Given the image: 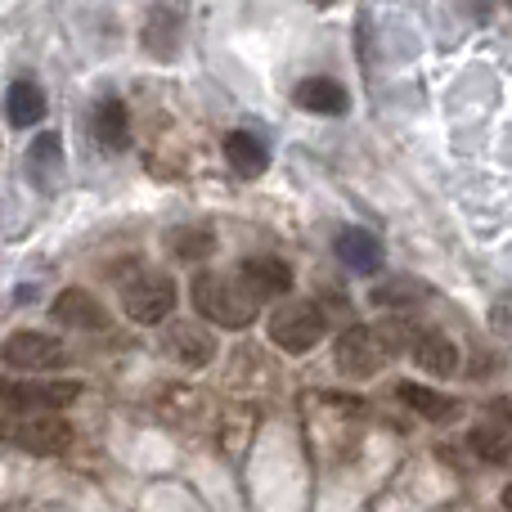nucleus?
<instances>
[{
  "mask_svg": "<svg viewBox=\"0 0 512 512\" xmlns=\"http://www.w3.org/2000/svg\"><path fill=\"white\" fill-rule=\"evenodd\" d=\"M189 297H194L198 315L221 328H248L256 319V301L248 297V288H243L239 279H225V274H212V270L194 274Z\"/></svg>",
  "mask_w": 512,
  "mask_h": 512,
  "instance_id": "obj_1",
  "label": "nucleus"
},
{
  "mask_svg": "<svg viewBox=\"0 0 512 512\" xmlns=\"http://www.w3.org/2000/svg\"><path fill=\"white\" fill-rule=\"evenodd\" d=\"M328 324H324V310L315 301H283L279 310L270 315V342L288 355H306L324 342Z\"/></svg>",
  "mask_w": 512,
  "mask_h": 512,
  "instance_id": "obj_2",
  "label": "nucleus"
},
{
  "mask_svg": "<svg viewBox=\"0 0 512 512\" xmlns=\"http://www.w3.org/2000/svg\"><path fill=\"white\" fill-rule=\"evenodd\" d=\"M0 441L32 454H59L72 445V427L59 414H14L0 418Z\"/></svg>",
  "mask_w": 512,
  "mask_h": 512,
  "instance_id": "obj_3",
  "label": "nucleus"
},
{
  "mask_svg": "<svg viewBox=\"0 0 512 512\" xmlns=\"http://www.w3.org/2000/svg\"><path fill=\"white\" fill-rule=\"evenodd\" d=\"M122 306H126V315H131L135 324H144V328L167 324L171 310H176V283H171L167 274L144 270V274H135V279H126Z\"/></svg>",
  "mask_w": 512,
  "mask_h": 512,
  "instance_id": "obj_4",
  "label": "nucleus"
},
{
  "mask_svg": "<svg viewBox=\"0 0 512 512\" xmlns=\"http://www.w3.org/2000/svg\"><path fill=\"white\" fill-rule=\"evenodd\" d=\"M77 396V382H0V409L9 414H59Z\"/></svg>",
  "mask_w": 512,
  "mask_h": 512,
  "instance_id": "obj_5",
  "label": "nucleus"
},
{
  "mask_svg": "<svg viewBox=\"0 0 512 512\" xmlns=\"http://www.w3.org/2000/svg\"><path fill=\"white\" fill-rule=\"evenodd\" d=\"M337 369L346 373V378H373V373L387 364V346H382L378 328H346L342 337H337V351H333Z\"/></svg>",
  "mask_w": 512,
  "mask_h": 512,
  "instance_id": "obj_6",
  "label": "nucleus"
},
{
  "mask_svg": "<svg viewBox=\"0 0 512 512\" xmlns=\"http://www.w3.org/2000/svg\"><path fill=\"white\" fill-rule=\"evenodd\" d=\"M0 355H5L9 369H27V373L59 369V364L68 360V355H63V346L54 342L50 333H14V337H5Z\"/></svg>",
  "mask_w": 512,
  "mask_h": 512,
  "instance_id": "obj_7",
  "label": "nucleus"
},
{
  "mask_svg": "<svg viewBox=\"0 0 512 512\" xmlns=\"http://www.w3.org/2000/svg\"><path fill=\"white\" fill-rule=\"evenodd\" d=\"M162 351H167V360L185 364V369H207L216 360V337L203 324H194V319H180V324L167 328Z\"/></svg>",
  "mask_w": 512,
  "mask_h": 512,
  "instance_id": "obj_8",
  "label": "nucleus"
},
{
  "mask_svg": "<svg viewBox=\"0 0 512 512\" xmlns=\"http://www.w3.org/2000/svg\"><path fill=\"white\" fill-rule=\"evenodd\" d=\"M239 283L248 288V297L261 306V301H274V297H288L292 292V270L288 261L279 256H248L239 270Z\"/></svg>",
  "mask_w": 512,
  "mask_h": 512,
  "instance_id": "obj_9",
  "label": "nucleus"
},
{
  "mask_svg": "<svg viewBox=\"0 0 512 512\" xmlns=\"http://www.w3.org/2000/svg\"><path fill=\"white\" fill-rule=\"evenodd\" d=\"M54 319L68 324V328H81V333H99V328H108L104 306H99L86 288H63L59 297H54Z\"/></svg>",
  "mask_w": 512,
  "mask_h": 512,
  "instance_id": "obj_10",
  "label": "nucleus"
},
{
  "mask_svg": "<svg viewBox=\"0 0 512 512\" xmlns=\"http://www.w3.org/2000/svg\"><path fill=\"white\" fill-rule=\"evenodd\" d=\"M409 355H414L418 369L436 373V378H450L459 369V346L445 333H436V328H418V337L409 342Z\"/></svg>",
  "mask_w": 512,
  "mask_h": 512,
  "instance_id": "obj_11",
  "label": "nucleus"
},
{
  "mask_svg": "<svg viewBox=\"0 0 512 512\" xmlns=\"http://www.w3.org/2000/svg\"><path fill=\"white\" fill-rule=\"evenodd\" d=\"M225 162H230V171H239L243 180H256L265 171V162H270V153H265V144L256 140L252 131H230L225 135Z\"/></svg>",
  "mask_w": 512,
  "mask_h": 512,
  "instance_id": "obj_12",
  "label": "nucleus"
},
{
  "mask_svg": "<svg viewBox=\"0 0 512 512\" xmlns=\"http://www.w3.org/2000/svg\"><path fill=\"white\" fill-rule=\"evenodd\" d=\"M297 104L306 108V113H319V117H337V113H346V90L337 86L333 77H310V81H301L297 86Z\"/></svg>",
  "mask_w": 512,
  "mask_h": 512,
  "instance_id": "obj_13",
  "label": "nucleus"
},
{
  "mask_svg": "<svg viewBox=\"0 0 512 512\" xmlns=\"http://www.w3.org/2000/svg\"><path fill=\"white\" fill-rule=\"evenodd\" d=\"M396 396H400V405H409L414 414H423L427 423H445V418L459 414V400L441 396V391H432V387H418V382H400Z\"/></svg>",
  "mask_w": 512,
  "mask_h": 512,
  "instance_id": "obj_14",
  "label": "nucleus"
},
{
  "mask_svg": "<svg viewBox=\"0 0 512 512\" xmlns=\"http://www.w3.org/2000/svg\"><path fill=\"white\" fill-rule=\"evenodd\" d=\"M5 117L9 126H18V131H27V126H36L45 117V95L36 81H14L5 95Z\"/></svg>",
  "mask_w": 512,
  "mask_h": 512,
  "instance_id": "obj_15",
  "label": "nucleus"
},
{
  "mask_svg": "<svg viewBox=\"0 0 512 512\" xmlns=\"http://www.w3.org/2000/svg\"><path fill=\"white\" fill-rule=\"evenodd\" d=\"M337 256H342L351 270H360V274L382 270V243L373 239L369 230H342L337 234Z\"/></svg>",
  "mask_w": 512,
  "mask_h": 512,
  "instance_id": "obj_16",
  "label": "nucleus"
},
{
  "mask_svg": "<svg viewBox=\"0 0 512 512\" xmlns=\"http://www.w3.org/2000/svg\"><path fill=\"white\" fill-rule=\"evenodd\" d=\"M95 140H99V149H108V153H122L126 149L131 126H126L122 99H104V104L95 108Z\"/></svg>",
  "mask_w": 512,
  "mask_h": 512,
  "instance_id": "obj_17",
  "label": "nucleus"
},
{
  "mask_svg": "<svg viewBox=\"0 0 512 512\" xmlns=\"http://www.w3.org/2000/svg\"><path fill=\"white\" fill-rule=\"evenodd\" d=\"M468 445H472V454H477V459L495 463V468H504V463L512 459V436H508V423H481V427H472Z\"/></svg>",
  "mask_w": 512,
  "mask_h": 512,
  "instance_id": "obj_18",
  "label": "nucleus"
},
{
  "mask_svg": "<svg viewBox=\"0 0 512 512\" xmlns=\"http://www.w3.org/2000/svg\"><path fill=\"white\" fill-rule=\"evenodd\" d=\"M27 167H32V180H36V185L50 189V180L63 171V144H59V135H36Z\"/></svg>",
  "mask_w": 512,
  "mask_h": 512,
  "instance_id": "obj_19",
  "label": "nucleus"
},
{
  "mask_svg": "<svg viewBox=\"0 0 512 512\" xmlns=\"http://www.w3.org/2000/svg\"><path fill=\"white\" fill-rule=\"evenodd\" d=\"M216 248V239L207 230H176L171 234V252L180 256V261H207Z\"/></svg>",
  "mask_w": 512,
  "mask_h": 512,
  "instance_id": "obj_20",
  "label": "nucleus"
}]
</instances>
